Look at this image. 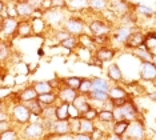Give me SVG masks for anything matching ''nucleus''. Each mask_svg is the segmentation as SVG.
Listing matches in <instances>:
<instances>
[{
    "label": "nucleus",
    "instance_id": "nucleus-1",
    "mask_svg": "<svg viewBox=\"0 0 156 140\" xmlns=\"http://www.w3.org/2000/svg\"><path fill=\"white\" fill-rule=\"evenodd\" d=\"M8 112H9V116H11V121L13 124L26 125L32 119V115L28 111L27 106L23 103H15Z\"/></svg>",
    "mask_w": 156,
    "mask_h": 140
},
{
    "label": "nucleus",
    "instance_id": "nucleus-2",
    "mask_svg": "<svg viewBox=\"0 0 156 140\" xmlns=\"http://www.w3.org/2000/svg\"><path fill=\"white\" fill-rule=\"evenodd\" d=\"M86 27H87L86 19L76 15L68 16L67 20L64 21V24H63V30L68 32L71 36L75 38L80 36L81 34H86Z\"/></svg>",
    "mask_w": 156,
    "mask_h": 140
},
{
    "label": "nucleus",
    "instance_id": "nucleus-3",
    "mask_svg": "<svg viewBox=\"0 0 156 140\" xmlns=\"http://www.w3.org/2000/svg\"><path fill=\"white\" fill-rule=\"evenodd\" d=\"M47 135L41 121H30L22 130V140H41Z\"/></svg>",
    "mask_w": 156,
    "mask_h": 140
},
{
    "label": "nucleus",
    "instance_id": "nucleus-4",
    "mask_svg": "<svg viewBox=\"0 0 156 140\" xmlns=\"http://www.w3.org/2000/svg\"><path fill=\"white\" fill-rule=\"evenodd\" d=\"M66 11L67 9H54V8L44 11L43 19L48 24V27L60 30V28H63V24H64V21L68 17V16H66Z\"/></svg>",
    "mask_w": 156,
    "mask_h": 140
},
{
    "label": "nucleus",
    "instance_id": "nucleus-5",
    "mask_svg": "<svg viewBox=\"0 0 156 140\" xmlns=\"http://www.w3.org/2000/svg\"><path fill=\"white\" fill-rule=\"evenodd\" d=\"M87 27L90 30L91 36H104L109 35L112 32V26L107 20H100V19H94L90 23H87Z\"/></svg>",
    "mask_w": 156,
    "mask_h": 140
},
{
    "label": "nucleus",
    "instance_id": "nucleus-6",
    "mask_svg": "<svg viewBox=\"0 0 156 140\" xmlns=\"http://www.w3.org/2000/svg\"><path fill=\"white\" fill-rule=\"evenodd\" d=\"M124 139L126 140H145V125L143 123V120L137 119V120L131 121Z\"/></svg>",
    "mask_w": 156,
    "mask_h": 140
},
{
    "label": "nucleus",
    "instance_id": "nucleus-7",
    "mask_svg": "<svg viewBox=\"0 0 156 140\" xmlns=\"http://www.w3.org/2000/svg\"><path fill=\"white\" fill-rule=\"evenodd\" d=\"M108 11L116 17H124L131 12V4L127 0H108Z\"/></svg>",
    "mask_w": 156,
    "mask_h": 140
},
{
    "label": "nucleus",
    "instance_id": "nucleus-8",
    "mask_svg": "<svg viewBox=\"0 0 156 140\" xmlns=\"http://www.w3.org/2000/svg\"><path fill=\"white\" fill-rule=\"evenodd\" d=\"M139 77L143 81H156V66L152 62H144L139 66Z\"/></svg>",
    "mask_w": 156,
    "mask_h": 140
},
{
    "label": "nucleus",
    "instance_id": "nucleus-9",
    "mask_svg": "<svg viewBox=\"0 0 156 140\" xmlns=\"http://www.w3.org/2000/svg\"><path fill=\"white\" fill-rule=\"evenodd\" d=\"M56 93H58V100L59 103H66V104H72L75 102V99L77 98L79 92L75 91V89L66 87V85L60 84L58 89H56Z\"/></svg>",
    "mask_w": 156,
    "mask_h": 140
},
{
    "label": "nucleus",
    "instance_id": "nucleus-10",
    "mask_svg": "<svg viewBox=\"0 0 156 140\" xmlns=\"http://www.w3.org/2000/svg\"><path fill=\"white\" fill-rule=\"evenodd\" d=\"M17 24H19V20L17 19H13V17H3V20H2V36H4L7 39L15 38L16 31H17Z\"/></svg>",
    "mask_w": 156,
    "mask_h": 140
},
{
    "label": "nucleus",
    "instance_id": "nucleus-11",
    "mask_svg": "<svg viewBox=\"0 0 156 140\" xmlns=\"http://www.w3.org/2000/svg\"><path fill=\"white\" fill-rule=\"evenodd\" d=\"M115 56H116V49L109 45L98 47L96 51L94 52V59H96L98 62H100V63L111 62V60H113Z\"/></svg>",
    "mask_w": 156,
    "mask_h": 140
},
{
    "label": "nucleus",
    "instance_id": "nucleus-12",
    "mask_svg": "<svg viewBox=\"0 0 156 140\" xmlns=\"http://www.w3.org/2000/svg\"><path fill=\"white\" fill-rule=\"evenodd\" d=\"M144 40H145V34H143L141 31H132L128 39H127L124 47L128 49H137L144 45Z\"/></svg>",
    "mask_w": 156,
    "mask_h": 140
},
{
    "label": "nucleus",
    "instance_id": "nucleus-13",
    "mask_svg": "<svg viewBox=\"0 0 156 140\" xmlns=\"http://www.w3.org/2000/svg\"><path fill=\"white\" fill-rule=\"evenodd\" d=\"M15 9H16L17 17H20V19H31V16L35 12V8L26 0H16Z\"/></svg>",
    "mask_w": 156,
    "mask_h": 140
},
{
    "label": "nucleus",
    "instance_id": "nucleus-14",
    "mask_svg": "<svg viewBox=\"0 0 156 140\" xmlns=\"http://www.w3.org/2000/svg\"><path fill=\"white\" fill-rule=\"evenodd\" d=\"M37 96H39V95H37L36 89L34 88L32 84H30V85H27V87H24L22 91L17 93V95H16V100H17V103L26 104V103H28V102L36 100Z\"/></svg>",
    "mask_w": 156,
    "mask_h": 140
},
{
    "label": "nucleus",
    "instance_id": "nucleus-15",
    "mask_svg": "<svg viewBox=\"0 0 156 140\" xmlns=\"http://www.w3.org/2000/svg\"><path fill=\"white\" fill-rule=\"evenodd\" d=\"M120 108H122V112H123L124 119H126V120L133 121V120L139 119V108H137L136 104H135L131 99L126 104H124L123 107H120Z\"/></svg>",
    "mask_w": 156,
    "mask_h": 140
},
{
    "label": "nucleus",
    "instance_id": "nucleus-16",
    "mask_svg": "<svg viewBox=\"0 0 156 140\" xmlns=\"http://www.w3.org/2000/svg\"><path fill=\"white\" fill-rule=\"evenodd\" d=\"M107 77L112 83H120L124 80V74L118 63H109L107 67Z\"/></svg>",
    "mask_w": 156,
    "mask_h": 140
},
{
    "label": "nucleus",
    "instance_id": "nucleus-17",
    "mask_svg": "<svg viewBox=\"0 0 156 140\" xmlns=\"http://www.w3.org/2000/svg\"><path fill=\"white\" fill-rule=\"evenodd\" d=\"M51 134L55 136H67L71 135V125H69V120H55L54 125H52Z\"/></svg>",
    "mask_w": 156,
    "mask_h": 140
},
{
    "label": "nucleus",
    "instance_id": "nucleus-18",
    "mask_svg": "<svg viewBox=\"0 0 156 140\" xmlns=\"http://www.w3.org/2000/svg\"><path fill=\"white\" fill-rule=\"evenodd\" d=\"M16 36L20 38V39H27V38L34 36L32 26H31V19H20L19 20Z\"/></svg>",
    "mask_w": 156,
    "mask_h": 140
},
{
    "label": "nucleus",
    "instance_id": "nucleus-19",
    "mask_svg": "<svg viewBox=\"0 0 156 140\" xmlns=\"http://www.w3.org/2000/svg\"><path fill=\"white\" fill-rule=\"evenodd\" d=\"M131 32H132V28L128 27V26H120L118 27L115 31H113V38L111 39V40H113L116 43V44H126L127 39H128V36L131 35Z\"/></svg>",
    "mask_w": 156,
    "mask_h": 140
},
{
    "label": "nucleus",
    "instance_id": "nucleus-20",
    "mask_svg": "<svg viewBox=\"0 0 156 140\" xmlns=\"http://www.w3.org/2000/svg\"><path fill=\"white\" fill-rule=\"evenodd\" d=\"M31 26H32V31L35 36L44 35L48 30V24L45 23L43 17H31Z\"/></svg>",
    "mask_w": 156,
    "mask_h": 140
},
{
    "label": "nucleus",
    "instance_id": "nucleus-21",
    "mask_svg": "<svg viewBox=\"0 0 156 140\" xmlns=\"http://www.w3.org/2000/svg\"><path fill=\"white\" fill-rule=\"evenodd\" d=\"M72 104L76 107L77 109H79V112H80L81 116H83L87 111H90L92 108V103L88 100V98L86 95H80V93L77 95V98L75 99V102H73Z\"/></svg>",
    "mask_w": 156,
    "mask_h": 140
},
{
    "label": "nucleus",
    "instance_id": "nucleus-22",
    "mask_svg": "<svg viewBox=\"0 0 156 140\" xmlns=\"http://www.w3.org/2000/svg\"><path fill=\"white\" fill-rule=\"evenodd\" d=\"M108 96H109V100H116V99H126V98H129L128 92L127 89L122 87V85H111L108 89Z\"/></svg>",
    "mask_w": 156,
    "mask_h": 140
},
{
    "label": "nucleus",
    "instance_id": "nucleus-23",
    "mask_svg": "<svg viewBox=\"0 0 156 140\" xmlns=\"http://www.w3.org/2000/svg\"><path fill=\"white\" fill-rule=\"evenodd\" d=\"M88 9V0H67V11L83 12Z\"/></svg>",
    "mask_w": 156,
    "mask_h": 140
},
{
    "label": "nucleus",
    "instance_id": "nucleus-24",
    "mask_svg": "<svg viewBox=\"0 0 156 140\" xmlns=\"http://www.w3.org/2000/svg\"><path fill=\"white\" fill-rule=\"evenodd\" d=\"M129 123L131 121L128 120H120V121H115L112 123V127H111V132L116 136H126L127 134V130L129 127Z\"/></svg>",
    "mask_w": 156,
    "mask_h": 140
},
{
    "label": "nucleus",
    "instance_id": "nucleus-25",
    "mask_svg": "<svg viewBox=\"0 0 156 140\" xmlns=\"http://www.w3.org/2000/svg\"><path fill=\"white\" fill-rule=\"evenodd\" d=\"M91 80H92V91L108 92L109 87H111V83L100 76H94V77H91Z\"/></svg>",
    "mask_w": 156,
    "mask_h": 140
},
{
    "label": "nucleus",
    "instance_id": "nucleus-26",
    "mask_svg": "<svg viewBox=\"0 0 156 140\" xmlns=\"http://www.w3.org/2000/svg\"><path fill=\"white\" fill-rule=\"evenodd\" d=\"M32 85H34V88L36 89L37 95H44V93H49V92L56 91L55 87L51 84V81H45V80L34 81Z\"/></svg>",
    "mask_w": 156,
    "mask_h": 140
},
{
    "label": "nucleus",
    "instance_id": "nucleus-27",
    "mask_svg": "<svg viewBox=\"0 0 156 140\" xmlns=\"http://www.w3.org/2000/svg\"><path fill=\"white\" fill-rule=\"evenodd\" d=\"M28 111L31 112V115L35 117H37V119H41V116H43V111H44V107L41 106V103L39 102V100H32V102H28L26 103Z\"/></svg>",
    "mask_w": 156,
    "mask_h": 140
},
{
    "label": "nucleus",
    "instance_id": "nucleus-28",
    "mask_svg": "<svg viewBox=\"0 0 156 140\" xmlns=\"http://www.w3.org/2000/svg\"><path fill=\"white\" fill-rule=\"evenodd\" d=\"M77 40H79V47H83V48L91 49V51H96V44L94 41V38L91 36L90 34H81L80 36H77Z\"/></svg>",
    "mask_w": 156,
    "mask_h": 140
},
{
    "label": "nucleus",
    "instance_id": "nucleus-29",
    "mask_svg": "<svg viewBox=\"0 0 156 140\" xmlns=\"http://www.w3.org/2000/svg\"><path fill=\"white\" fill-rule=\"evenodd\" d=\"M132 55L136 57L137 60H139L140 63H144V62H152V59H154V55L148 51L147 48L143 45V47H140V48H137V49H133L132 51Z\"/></svg>",
    "mask_w": 156,
    "mask_h": 140
},
{
    "label": "nucleus",
    "instance_id": "nucleus-30",
    "mask_svg": "<svg viewBox=\"0 0 156 140\" xmlns=\"http://www.w3.org/2000/svg\"><path fill=\"white\" fill-rule=\"evenodd\" d=\"M108 9V0H88V11L104 12Z\"/></svg>",
    "mask_w": 156,
    "mask_h": 140
},
{
    "label": "nucleus",
    "instance_id": "nucleus-31",
    "mask_svg": "<svg viewBox=\"0 0 156 140\" xmlns=\"http://www.w3.org/2000/svg\"><path fill=\"white\" fill-rule=\"evenodd\" d=\"M37 100L41 103L43 107H49V106H56V102L58 100V93L56 91L54 92H49V93H44V95H39Z\"/></svg>",
    "mask_w": 156,
    "mask_h": 140
},
{
    "label": "nucleus",
    "instance_id": "nucleus-32",
    "mask_svg": "<svg viewBox=\"0 0 156 140\" xmlns=\"http://www.w3.org/2000/svg\"><path fill=\"white\" fill-rule=\"evenodd\" d=\"M87 98L91 103H108L109 102L108 92H103V91H91L87 95Z\"/></svg>",
    "mask_w": 156,
    "mask_h": 140
},
{
    "label": "nucleus",
    "instance_id": "nucleus-33",
    "mask_svg": "<svg viewBox=\"0 0 156 140\" xmlns=\"http://www.w3.org/2000/svg\"><path fill=\"white\" fill-rule=\"evenodd\" d=\"M69 104L60 103L55 108V117L56 120H69Z\"/></svg>",
    "mask_w": 156,
    "mask_h": 140
},
{
    "label": "nucleus",
    "instance_id": "nucleus-34",
    "mask_svg": "<svg viewBox=\"0 0 156 140\" xmlns=\"http://www.w3.org/2000/svg\"><path fill=\"white\" fill-rule=\"evenodd\" d=\"M81 79L83 77H79V76H68V77H62L60 79V84L66 85V87H69L75 91L79 92V88H80V84H81Z\"/></svg>",
    "mask_w": 156,
    "mask_h": 140
},
{
    "label": "nucleus",
    "instance_id": "nucleus-35",
    "mask_svg": "<svg viewBox=\"0 0 156 140\" xmlns=\"http://www.w3.org/2000/svg\"><path fill=\"white\" fill-rule=\"evenodd\" d=\"M144 47L154 56H156V32L155 31H151V32H148V34H145Z\"/></svg>",
    "mask_w": 156,
    "mask_h": 140
},
{
    "label": "nucleus",
    "instance_id": "nucleus-36",
    "mask_svg": "<svg viewBox=\"0 0 156 140\" xmlns=\"http://www.w3.org/2000/svg\"><path fill=\"white\" fill-rule=\"evenodd\" d=\"M98 121H100V123H104V124L115 123V117H113L112 109H108V108H101V109H99Z\"/></svg>",
    "mask_w": 156,
    "mask_h": 140
},
{
    "label": "nucleus",
    "instance_id": "nucleus-37",
    "mask_svg": "<svg viewBox=\"0 0 156 140\" xmlns=\"http://www.w3.org/2000/svg\"><path fill=\"white\" fill-rule=\"evenodd\" d=\"M135 12H136L137 15H140V16L147 17V19L155 17V15H156V12L151 8V7L144 5V4H137L136 7H135Z\"/></svg>",
    "mask_w": 156,
    "mask_h": 140
},
{
    "label": "nucleus",
    "instance_id": "nucleus-38",
    "mask_svg": "<svg viewBox=\"0 0 156 140\" xmlns=\"http://www.w3.org/2000/svg\"><path fill=\"white\" fill-rule=\"evenodd\" d=\"M80 132L81 134H87V135H92L96 130V125H95V121H90L86 120L83 117H80Z\"/></svg>",
    "mask_w": 156,
    "mask_h": 140
},
{
    "label": "nucleus",
    "instance_id": "nucleus-39",
    "mask_svg": "<svg viewBox=\"0 0 156 140\" xmlns=\"http://www.w3.org/2000/svg\"><path fill=\"white\" fill-rule=\"evenodd\" d=\"M76 55H77V57H79L81 62H86L88 64L94 60V51L87 49V48H83V47H79V48L76 49Z\"/></svg>",
    "mask_w": 156,
    "mask_h": 140
},
{
    "label": "nucleus",
    "instance_id": "nucleus-40",
    "mask_svg": "<svg viewBox=\"0 0 156 140\" xmlns=\"http://www.w3.org/2000/svg\"><path fill=\"white\" fill-rule=\"evenodd\" d=\"M60 47L68 49V51H72V49L76 51V49L79 48V40H77V38H75V36H69L68 39H66V40H63L60 43Z\"/></svg>",
    "mask_w": 156,
    "mask_h": 140
},
{
    "label": "nucleus",
    "instance_id": "nucleus-41",
    "mask_svg": "<svg viewBox=\"0 0 156 140\" xmlns=\"http://www.w3.org/2000/svg\"><path fill=\"white\" fill-rule=\"evenodd\" d=\"M92 91V80L91 77H83L81 79V84L79 88V93L80 95H88Z\"/></svg>",
    "mask_w": 156,
    "mask_h": 140
},
{
    "label": "nucleus",
    "instance_id": "nucleus-42",
    "mask_svg": "<svg viewBox=\"0 0 156 140\" xmlns=\"http://www.w3.org/2000/svg\"><path fill=\"white\" fill-rule=\"evenodd\" d=\"M0 140H20V136H19V132L15 127H12L11 130L5 131L4 134L0 135Z\"/></svg>",
    "mask_w": 156,
    "mask_h": 140
},
{
    "label": "nucleus",
    "instance_id": "nucleus-43",
    "mask_svg": "<svg viewBox=\"0 0 156 140\" xmlns=\"http://www.w3.org/2000/svg\"><path fill=\"white\" fill-rule=\"evenodd\" d=\"M71 35L68 34L67 31H64L63 28H60V30H55V34H54V39L56 40V43L60 45V43L63 40H66V39H68Z\"/></svg>",
    "mask_w": 156,
    "mask_h": 140
},
{
    "label": "nucleus",
    "instance_id": "nucleus-44",
    "mask_svg": "<svg viewBox=\"0 0 156 140\" xmlns=\"http://www.w3.org/2000/svg\"><path fill=\"white\" fill-rule=\"evenodd\" d=\"M55 108H56V106L44 107L43 116H41V119H47V120H56V117H55Z\"/></svg>",
    "mask_w": 156,
    "mask_h": 140
},
{
    "label": "nucleus",
    "instance_id": "nucleus-45",
    "mask_svg": "<svg viewBox=\"0 0 156 140\" xmlns=\"http://www.w3.org/2000/svg\"><path fill=\"white\" fill-rule=\"evenodd\" d=\"M98 115H99V109L95 108V107H92V108L90 111H87V112L84 113L81 117L86 119V120H90V121H96L98 120Z\"/></svg>",
    "mask_w": 156,
    "mask_h": 140
},
{
    "label": "nucleus",
    "instance_id": "nucleus-46",
    "mask_svg": "<svg viewBox=\"0 0 156 140\" xmlns=\"http://www.w3.org/2000/svg\"><path fill=\"white\" fill-rule=\"evenodd\" d=\"M51 7L54 9H67V0H51Z\"/></svg>",
    "mask_w": 156,
    "mask_h": 140
},
{
    "label": "nucleus",
    "instance_id": "nucleus-47",
    "mask_svg": "<svg viewBox=\"0 0 156 140\" xmlns=\"http://www.w3.org/2000/svg\"><path fill=\"white\" fill-rule=\"evenodd\" d=\"M68 111H69V120H71V119H80V117H81L79 109H77L76 107L73 106V104H69Z\"/></svg>",
    "mask_w": 156,
    "mask_h": 140
},
{
    "label": "nucleus",
    "instance_id": "nucleus-48",
    "mask_svg": "<svg viewBox=\"0 0 156 140\" xmlns=\"http://www.w3.org/2000/svg\"><path fill=\"white\" fill-rule=\"evenodd\" d=\"M112 113H113V117H115V121L126 120V119H124V115H123L122 108H120V107H113V108H112Z\"/></svg>",
    "mask_w": 156,
    "mask_h": 140
},
{
    "label": "nucleus",
    "instance_id": "nucleus-49",
    "mask_svg": "<svg viewBox=\"0 0 156 140\" xmlns=\"http://www.w3.org/2000/svg\"><path fill=\"white\" fill-rule=\"evenodd\" d=\"M12 127H13V123H12L11 120H8V121H2V123H0V135L4 134L5 131L11 130Z\"/></svg>",
    "mask_w": 156,
    "mask_h": 140
},
{
    "label": "nucleus",
    "instance_id": "nucleus-50",
    "mask_svg": "<svg viewBox=\"0 0 156 140\" xmlns=\"http://www.w3.org/2000/svg\"><path fill=\"white\" fill-rule=\"evenodd\" d=\"M129 100V98H126V99H116V100H109V103H111V107H123L124 104Z\"/></svg>",
    "mask_w": 156,
    "mask_h": 140
},
{
    "label": "nucleus",
    "instance_id": "nucleus-51",
    "mask_svg": "<svg viewBox=\"0 0 156 140\" xmlns=\"http://www.w3.org/2000/svg\"><path fill=\"white\" fill-rule=\"evenodd\" d=\"M72 140H94V138H92V135H87V134H81V132H79V134L72 135Z\"/></svg>",
    "mask_w": 156,
    "mask_h": 140
},
{
    "label": "nucleus",
    "instance_id": "nucleus-52",
    "mask_svg": "<svg viewBox=\"0 0 156 140\" xmlns=\"http://www.w3.org/2000/svg\"><path fill=\"white\" fill-rule=\"evenodd\" d=\"M8 120H11V116H9V112H7V111H2L0 112V123L2 121H8Z\"/></svg>",
    "mask_w": 156,
    "mask_h": 140
},
{
    "label": "nucleus",
    "instance_id": "nucleus-53",
    "mask_svg": "<svg viewBox=\"0 0 156 140\" xmlns=\"http://www.w3.org/2000/svg\"><path fill=\"white\" fill-rule=\"evenodd\" d=\"M104 140H126V139H124L123 136H116V135H113L112 132H109V134H107Z\"/></svg>",
    "mask_w": 156,
    "mask_h": 140
},
{
    "label": "nucleus",
    "instance_id": "nucleus-54",
    "mask_svg": "<svg viewBox=\"0 0 156 140\" xmlns=\"http://www.w3.org/2000/svg\"><path fill=\"white\" fill-rule=\"evenodd\" d=\"M4 9H5V3L3 0H0V15L4 12Z\"/></svg>",
    "mask_w": 156,
    "mask_h": 140
},
{
    "label": "nucleus",
    "instance_id": "nucleus-55",
    "mask_svg": "<svg viewBox=\"0 0 156 140\" xmlns=\"http://www.w3.org/2000/svg\"><path fill=\"white\" fill-rule=\"evenodd\" d=\"M4 109H5V102L3 99H0V112L4 111Z\"/></svg>",
    "mask_w": 156,
    "mask_h": 140
},
{
    "label": "nucleus",
    "instance_id": "nucleus-56",
    "mask_svg": "<svg viewBox=\"0 0 156 140\" xmlns=\"http://www.w3.org/2000/svg\"><path fill=\"white\" fill-rule=\"evenodd\" d=\"M3 47H4V43H3L2 38H0V56H2V52H3Z\"/></svg>",
    "mask_w": 156,
    "mask_h": 140
},
{
    "label": "nucleus",
    "instance_id": "nucleus-57",
    "mask_svg": "<svg viewBox=\"0 0 156 140\" xmlns=\"http://www.w3.org/2000/svg\"><path fill=\"white\" fill-rule=\"evenodd\" d=\"M37 55H39V56H43V55H44V51H43V48H40V49H39Z\"/></svg>",
    "mask_w": 156,
    "mask_h": 140
},
{
    "label": "nucleus",
    "instance_id": "nucleus-58",
    "mask_svg": "<svg viewBox=\"0 0 156 140\" xmlns=\"http://www.w3.org/2000/svg\"><path fill=\"white\" fill-rule=\"evenodd\" d=\"M2 20L3 19H0V38H2Z\"/></svg>",
    "mask_w": 156,
    "mask_h": 140
},
{
    "label": "nucleus",
    "instance_id": "nucleus-59",
    "mask_svg": "<svg viewBox=\"0 0 156 140\" xmlns=\"http://www.w3.org/2000/svg\"><path fill=\"white\" fill-rule=\"evenodd\" d=\"M154 21H155V26H156V15H155V17H154Z\"/></svg>",
    "mask_w": 156,
    "mask_h": 140
},
{
    "label": "nucleus",
    "instance_id": "nucleus-60",
    "mask_svg": "<svg viewBox=\"0 0 156 140\" xmlns=\"http://www.w3.org/2000/svg\"><path fill=\"white\" fill-rule=\"evenodd\" d=\"M69 140H72V135H71V139H69Z\"/></svg>",
    "mask_w": 156,
    "mask_h": 140
}]
</instances>
